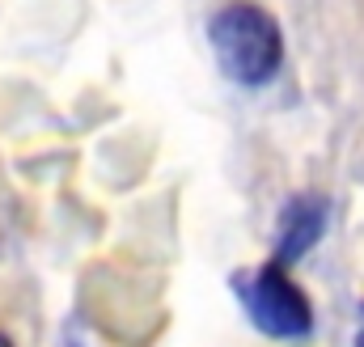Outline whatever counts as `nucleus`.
Segmentation results:
<instances>
[{
	"instance_id": "obj_5",
	"label": "nucleus",
	"mask_w": 364,
	"mask_h": 347,
	"mask_svg": "<svg viewBox=\"0 0 364 347\" xmlns=\"http://www.w3.org/2000/svg\"><path fill=\"white\" fill-rule=\"evenodd\" d=\"M356 347H364V331H360V339H356Z\"/></svg>"
},
{
	"instance_id": "obj_3",
	"label": "nucleus",
	"mask_w": 364,
	"mask_h": 347,
	"mask_svg": "<svg viewBox=\"0 0 364 347\" xmlns=\"http://www.w3.org/2000/svg\"><path fill=\"white\" fill-rule=\"evenodd\" d=\"M322 225H326V203L322 199H314V195L292 199L284 208V216H279V250H275V262L301 259L322 237Z\"/></svg>"
},
{
	"instance_id": "obj_2",
	"label": "nucleus",
	"mask_w": 364,
	"mask_h": 347,
	"mask_svg": "<svg viewBox=\"0 0 364 347\" xmlns=\"http://www.w3.org/2000/svg\"><path fill=\"white\" fill-rule=\"evenodd\" d=\"M237 292H242V305H246L250 322L263 335H272V339H305L309 335L314 309H309L305 292L288 279L284 262H267L255 275H242Z\"/></svg>"
},
{
	"instance_id": "obj_1",
	"label": "nucleus",
	"mask_w": 364,
	"mask_h": 347,
	"mask_svg": "<svg viewBox=\"0 0 364 347\" xmlns=\"http://www.w3.org/2000/svg\"><path fill=\"white\" fill-rule=\"evenodd\" d=\"M212 51L220 60V73L237 85H267L279 73L284 38L267 9L259 4H225L212 26Z\"/></svg>"
},
{
	"instance_id": "obj_4",
	"label": "nucleus",
	"mask_w": 364,
	"mask_h": 347,
	"mask_svg": "<svg viewBox=\"0 0 364 347\" xmlns=\"http://www.w3.org/2000/svg\"><path fill=\"white\" fill-rule=\"evenodd\" d=\"M0 347H13V343H9V339H4V335H0Z\"/></svg>"
}]
</instances>
